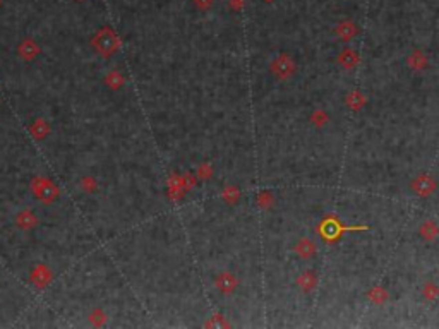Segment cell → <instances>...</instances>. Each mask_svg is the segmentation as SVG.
<instances>
[{"label": "cell", "mask_w": 439, "mask_h": 329, "mask_svg": "<svg viewBox=\"0 0 439 329\" xmlns=\"http://www.w3.org/2000/svg\"><path fill=\"white\" fill-rule=\"evenodd\" d=\"M105 84H107L110 90H119V88L124 86V77L117 69H115V71H110L105 76Z\"/></svg>", "instance_id": "obj_7"}, {"label": "cell", "mask_w": 439, "mask_h": 329, "mask_svg": "<svg viewBox=\"0 0 439 329\" xmlns=\"http://www.w3.org/2000/svg\"><path fill=\"white\" fill-rule=\"evenodd\" d=\"M29 134L33 135L36 141H43L46 135L50 134V123L45 118L38 117L29 123Z\"/></svg>", "instance_id": "obj_6"}, {"label": "cell", "mask_w": 439, "mask_h": 329, "mask_svg": "<svg viewBox=\"0 0 439 329\" xmlns=\"http://www.w3.org/2000/svg\"><path fill=\"white\" fill-rule=\"evenodd\" d=\"M79 185H81V189H83L84 192H88V194H93V192L98 189V182H96L95 177H89V175L83 177L81 182H79Z\"/></svg>", "instance_id": "obj_9"}, {"label": "cell", "mask_w": 439, "mask_h": 329, "mask_svg": "<svg viewBox=\"0 0 439 329\" xmlns=\"http://www.w3.org/2000/svg\"><path fill=\"white\" fill-rule=\"evenodd\" d=\"M40 52H41L40 46H38V43L33 38H26V40H22L17 46V53L22 60H34L40 55Z\"/></svg>", "instance_id": "obj_5"}, {"label": "cell", "mask_w": 439, "mask_h": 329, "mask_svg": "<svg viewBox=\"0 0 439 329\" xmlns=\"http://www.w3.org/2000/svg\"><path fill=\"white\" fill-rule=\"evenodd\" d=\"M91 46L98 55H102L103 59H108V57H112L119 50L120 40L117 33L110 26H103L91 38Z\"/></svg>", "instance_id": "obj_1"}, {"label": "cell", "mask_w": 439, "mask_h": 329, "mask_svg": "<svg viewBox=\"0 0 439 329\" xmlns=\"http://www.w3.org/2000/svg\"><path fill=\"white\" fill-rule=\"evenodd\" d=\"M29 189L31 192H33L34 199H38L40 203H45V204H52L60 194L59 185L52 179H48V177H34L29 184Z\"/></svg>", "instance_id": "obj_2"}, {"label": "cell", "mask_w": 439, "mask_h": 329, "mask_svg": "<svg viewBox=\"0 0 439 329\" xmlns=\"http://www.w3.org/2000/svg\"><path fill=\"white\" fill-rule=\"evenodd\" d=\"M14 223H15V226H17V228L28 231V230H33V228L40 223V219H38V216L34 215V211L22 210V211H19L17 215H15Z\"/></svg>", "instance_id": "obj_4"}, {"label": "cell", "mask_w": 439, "mask_h": 329, "mask_svg": "<svg viewBox=\"0 0 439 329\" xmlns=\"http://www.w3.org/2000/svg\"><path fill=\"white\" fill-rule=\"evenodd\" d=\"M52 278H53V273L50 271V268L45 264V262H40V264H36L33 268V271L29 273L31 285H33L34 288H38V290L46 288V286L50 285V281H52Z\"/></svg>", "instance_id": "obj_3"}, {"label": "cell", "mask_w": 439, "mask_h": 329, "mask_svg": "<svg viewBox=\"0 0 439 329\" xmlns=\"http://www.w3.org/2000/svg\"><path fill=\"white\" fill-rule=\"evenodd\" d=\"M0 3H2V0H0Z\"/></svg>", "instance_id": "obj_10"}, {"label": "cell", "mask_w": 439, "mask_h": 329, "mask_svg": "<svg viewBox=\"0 0 439 329\" xmlns=\"http://www.w3.org/2000/svg\"><path fill=\"white\" fill-rule=\"evenodd\" d=\"M107 319H108V316L105 314V312L100 307L93 309V311L89 312V316H88V321L93 324V326H96V328H102L103 324L107 323Z\"/></svg>", "instance_id": "obj_8"}]
</instances>
